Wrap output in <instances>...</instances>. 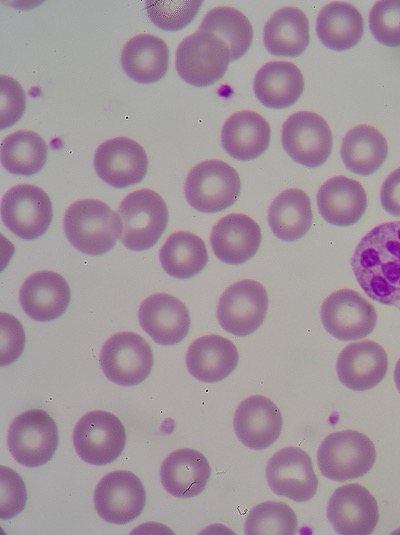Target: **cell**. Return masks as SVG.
Returning a JSON list of instances; mask_svg holds the SVG:
<instances>
[{
    "mask_svg": "<svg viewBox=\"0 0 400 535\" xmlns=\"http://www.w3.org/2000/svg\"><path fill=\"white\" fill-rule=\"evenodd\" d=\"M282 146L298 164L318 167L331 154L332 133L322 116L299 111L290 115L282 125Z\"/></svg>",
    "mask_w": 400,
    "mask_h": 535,
    "instance_id": "7c38bea8",
    "label": "cell"
},
{
    "mask_svg": "<svg viewBox=\"0 0 400 535\" xmlns=\"http://www.w3.org/2000/svg\"><path fill=\"white\" fill-rule=\"evenodd\" d=\"M297 526V517L289 505L266 501L252 508L244 532L246 535H293Z\"/></svg>",
    "mask_w": 400,
    "mask_h": 535,
    "instance_id": "d590c367",
    "label": "cell"
},
{
    "mask_svg": "<svg viewBox=\"0 0 400 535\" xmlns=\"http://www.w3.org/2000/svg\"><path fill=\"white\" fill-rule=\"evenodd\" d=\"M341 158L345 167L358 175L376 172L388 154L384 135L375 127L360 124L350 129L342 140Z\"/></svg>",
    "mask_w": 400,
    "mask_h": 535,
    "instance_id": "1f68e13d",
    "label": "cell"
},
{
    "mask_svg": "<svg viewBox=\"0 0 400 535\" xmlns=\"http://www.w3.org/2000/svg\"><path fill=\"white\" fill-rule=\"evenodd\" d=\"M374 38L388 47H400V0L376 2L369 14Z\"/></svg>",
    "mask_w": 400,
    "mask_h": 535,
    "instance_id": "74e56055",
    "label": "cell"
},
{
    "mask_svg": "<svg viewBox=\"0 0 400 535\" xmlns=\"http://www.w3.org/2000/svg\"><path fill=\"white\" fill-rule=\"evenodd\" d=\"M241 190L237 171L224 161L211 159L195 165L184 185L187 202L196 210L216 213L232 206Z\"/></svg>",
    "mask_w": 400,
    "mask_h": 535,
    "instance_id": "5b68a950",
    "label": "cell"
},
{
    "mask_svg": "<svg viewBox=\"0 0 400 535\" xmlns=\"http://www.w3.org/2000/svg\"><path fill=\"white\" fill-rule=\"evenodd\" d=\"M70 297V288L64 277L49 270L30 275L19 292V301L24 312L39 322L60 317L67 309Z\"/></svg>",
    "mask_w": 400,
    "mask_h": 535,
    "instance_id": "44dd1931",
    "label": "cell"
},
{
    "mask_svg": "<svg viewBox=\"0 0 400 535\" xmlns=\"http://www.w3.org/2000/svg\"><path fill=\"white\" fill-rule=\"evenodd\" d=\"M282 415L277 405L263 395L245 398L237 407L233 427L239 441L252 450L273 444L282 430Z\"/></svg>",
    "mask_w": 400,
    "mask_h": 535,
    "instance_id": "ac0fdd59",
    "label": "cell"
},
{
    "mask_svg": "<svg viewBox=\"0 0 400 535\" xmlns=\"http://www.w3.org/2000/svg\"><path fill=\"white\" fill-rule=\"evenodd\" d=\"M327 518L337 534L369 535L378 523V504L364 486L346 484L330 497Z\"/></svg>",
    "mask_w": 400,
    "mask_h": 535,
    "instance_id": "e0dca14e",
    "label": "cell"
},
{
    "mask_svg": "<svg viewBox=\"0 0 400 535\" xmlns=\"http://www.w3.org/2000/svg\"><path fill=\"white\" fill-rule=\"evenodd\" d=\"M0 363L6 366L21 355L25 346V333L21 323L13 315L2 312Z\"/></svg>",
    "mask_w": 400,
    "mask_h": 535,
    "instance_id": "60d3db41",
    "label": "cell"
},
{
    "mask_svg": "<svg viewBox=\"0 0 400 535\" xmlns=\"http://www.w3.org/2000/svg\"><path fill=\"white\" fill-rule=\"evenodd\" d=\"M141 328L160 345H174L185 338L190 328L187 307L167 293H155L142 301L138 310Z\"/></svg>",
    "mask_w": 400,
    "mask_h": 535,
    "instance_id": "d6986e66",
    "label": "cell"
},
{
    "mask_svg": "<svg viewBox=\"0 0 400 535\" xmlns=\"http://www.w3.org/2000/svg\"><path fill=\"white\" fill-rule=\"evenodd\" d=\"M52 216L49 196L43 189L32 184L13 186L1 201L4 225L25 240L42 236L49 228Z\"/></svg>",
    "mask_w": 400,
    "mask_h": 535,
    "instance_id": "30bf717a",
    "label": "cell"
},
{
    "mask_svg": "<svg viewBox=\"0 0 400 535\" xmlns=\"http://www.w3.org/2000/svg\"><path fill=\"white\" fill-rule=\"evenodd\" d=\"M47 158V145L37 133L18 130L1 143V162L11 174L31 176L39 172Z\"/></svg>",
    "mask_w": 400,
    "mask_h": 535,
    "instance_id": "836d02e7",
    "label": "cell"
},
{
    "mask_svg": "<svg viewBox=\"0 0 400 535\" xmlns=\"http://www.w3.org/2000/svg\"><path fill=\"white\" fill-rule=\"evenodd\" d=\"M309 196L298 188L281 192L268 208L267 220L272 233L291 242L303 237L312 225Z\"/></svg>",
    "mask_w": 400,
    "mask_h": 535,
    "instance_id": "f546056e",
    "label": "cell"
},
{
    "mask_svg": "<svg viewBox=\"0 0 400 535\" xmlns=\"http://www.w3.org/2000/svg\"><path fill=\"white\" fill-rule=\"evenodd\" d=\"M123 222L122 244L133 251L154 246L168 222V210L163 198L151 189L129 193L118 209Z\"/></svg>",
    "mask_w": 400,
    "mask_h": 535,
    "instance_id": "277c9868",
    "label": "cell"
},
{
    "mask_svg": "<svg viewBox=\"0 0 400 535\" xmlns=\"http://www.w3.org/2000/svg\"><path fill=\"white\" fill-rule=\"evenodd\" d=\"M375 459L373 442L355 430L329 434L317 451V464L321 474L339 482L364 476L372 468Z\"/></svg>",
    "mask_w": 400,
    "mask_h": 535,
    "instance_id": "3957f363",
    "label": "cell"
},
{
    "mask_svg": "<svg viewBox=\"0 0 400 535\" xmlns=\"http://www.w3.org/2000/svg\"><path fill=\"white\" fill-rule=\"evenodd\" d=\"M0 128L12 126L22 116L26 96L22 86L12 77L1 75Z\"/></svg>",
    "mask_w": 400,
    "mask_h": 535,
    "instance_id": "ab89813d",
    "label": "cell"
},
{
    "mask_svg": "<svg viewBox=\"0 0 400 535\" xmlns=\"http://www.w3.org/2000/svg\"><path fill=\"white\" fill-rule=\"evenodd\" d=\"M321 322L340 341L359 340L375 328L377 313L372 303L352 289H339L322 303Z\"/></svg>",
    "mask_w": 400,
    "mask_h": 535,
    "instance_id": "4fadbf2b",
    "label": "cell"
},
{
    "mask_svg": "<svg viewBox=\"0 0 400 535\" xmlns=\"http://www.w3.org/2000/svg\"><path fill=\"white\" fill-rule=\"evenodd\" d=\"M148 342L134 332H118L102 346L99 362L108 380L120 386H135L144 381L153 366Z\"/></svg>",
    "mask_w": 400,
    "mask_h": 535,
    "instance_id": "9c48e42d",
    "label": "cell"
},
{
    "mask_svg": "<svg viewBox=\"0 0 400 535\" xmlns=\"http://www.w3.org/2000/svg\"><path fill=\"white\" fill-rule=\"evenodd\" d=\"M394 382L397 390L400 392V358L398 359L394 369Z\"/></svg>",
    "mask_w": 400,
    "mask_h": 535,
    "instance_id": "7bdbcfd3",
    "label": "cell"
},
{
    "mask_svg": "<svg viewBox=\"0 0 400 535\" xmlns=\"http://www.w3.org/2000/svg\"><path fill=\"white\" fill-rule=\"evenodd\" d=\"M230 61V49L221 38L197 30L179 44L175 65L179 76L186 83L205 87L224 76Z\"/></svg>",
    "mask_w": 400,
    "mask_h": 535,
    "instance_id": "8992f818",
    "label": "cell"
},
{
    "mask_svg": "<svg viewBox=\"0 0 400 535\" xmlns=\"http://www.w3.org/2000/svg\"><path fill=\"white\" fill-rule=\"evenodd\" d=\"M146 492L133 472L117 470L106 474L94 492V506L105 521L123 525L136 519L144 509Z\"/></svg>",
    "mask_w": 400,
    "mask_h": 535,
    "instance_id": "5bb4252c",
    "label": "cell"
},
{
    "mask_svg": "<svg viewBox=\"0 0 400 535\" xmlns=\"http://www.w3.org/2000/svg\"><path fill=\"white\" fill-rule=\"evenodd\" d=\"M198 31L210 32L221 38L230 49L231 61L242 57L253 39V28L247 17L241 11L227 6L210 10Z\"/></svg>",
    "mask_w": 400,
    "mask_h": 535,
    "instance_id": "e575fe53",
    "label": "cell"
},
{
    "mask_svg": "<svg viewBox=\"0 0 400 535\" xmlns=\"http://www.w3.org/2000/svg\"><path fill=\"white\" fill-rule=\"evenodd\" d=\"M234 343L220 335L210 334L196 339L186 353V366L197 380L214 383L226 378L238 364Z\"/></svg>",
    "mask_w": 400,
    "mask_h": 535,
    "instance_id": "d4e9b609",
    "label": "cell"
},
{
    "mask_svg": "<svg viewBox=\"0 0 400 535\" xmlns=\"http://www.w3.org/2000/svg\"><path fill=\"white\" fill-rule=\"evenodd\" d=\"M388 357L384 348L370 340L354 342L340 352L336 371L340 382L354 391L375 387L385 377Z\"/></svg>",
    "mask_w": 400,
    "mask_h": 535,
    "instance_id": "ffe728a7",
    "label": "cell"
},
{
    "mask_svg": "<svg viewBox=\"0 0 400 535\" xmlns=\"http://www.w3.org/2000/svg\"><path fill=\"white\" fill-rule=\"evenodd\" d=\"M261 239L259 225L242 213L222 217L210 235L215 256L230 265L242 264L252 258L259 249Z\"/></svg>",
    "mask_w": 400,
    "mask_h": 535,
    "instance_id": "7402d4cb",
    "label": "cell"
},
{
    "mask_svg": "<svg viewBox=\"0 0 400 535\" xmlns=\"http://www.w3.org/2000/svg\"><path fill=\"white\" fill-rule=\"evenodd\" d=\"M164 271L178 279L197 275L208 261L204 241L194 233L177 231L171 234L159 251Z\"/></svg>",
    "mask_w": 400,
    "mask_h": 535,
    "instance_id": "d6a6232c",
    "label": "cell"
},
{
    "mask_svg": "<svg viewBox=\"0 0 400 535\" xmlns=\"http://www.w3.org/2000/svg\"><path fill=\"white\" fill-rule=\"evenodd\" d=\"M364 32L360 12L346 2H331L318 14L316 34L324 46L345 51L355 46Z\"/></svg>",
    "mask_w": 400,
    "mask_h": 535,
    "instance_id": "4dcf8cb0",
    "label": "cell"
},
{
    "mask_svg": "<svg viewBox=\"0 0 400 535\" xmlns=\"http://www.w3.org/2000/svg\"><path fill=\"white\" fill-rule=\"evenodd\" d=\"M266 479L276 495L296 502L310 500L318 487L310 456L294 446L280 449L269 459Z\"/></svg>",
    "mask_w": 400,
    "mask_h": 535,
    "instance_id": "9a60e30c",
    "label": "cell"
},
{
    "mask_svg": "<svg viewBox=\"0 0 400 535\" xmlns=\"http://www.w3.org/2000/svg\"><path fill=\"white\" fill-rule=\"evenodd\" d=\"M211 468L206 457L190 448L171 452L162 462L160 479L164 489L177 498H192L206 487Z\"/></svg>",
    "mask_w": 400,
    "mask_h": 535,
    "instance_id": "cb8c5ba5",
    "label": "cell"
},
{
    "mask_svg": "<svg viewBox=\"0 0 400 535\" xmlns=\"http://www.w3.org/2000/svg\"><path fill=\"white\" fill-rule=\"evenodd\" d=\"M56 422L44 410L31 409L19 414L10 424L8 449L21 465L34 468L51 460L58 446Z\"/></svg>",
    "mask_w": 400,
    "mask_h": 535,
    "instance_id": "52a82bcc",
    "label": "cell"
},
{
    "mask_svg": "<svg viewBox=\"0 0 400 535\" xmlns=\"http://www.w3.org/2000/svg\"><path fill=\"white\" fill-rule=\"evenodd\" d=\"M201 4L200 0H148L145 9L157 27L177 31L195 18Z\"/></svg>",
    "mask_w": 400,
    "mask_h": 535,
    "instance_id": "8d00e7d4",
    "label": "cell"
},
{
    "mask_svg": "<svg viewBox=\"0 0 400 535\" xmlns=\"http://www.w3.org/2000/svg\"><path fill=\"white\" fill-rule=\"evenodd\" d=\"M253 89L266 107L283 109L293 105L302 95L304 78L300 69L288 61H271L256 73Z\"/></svg>",
    "mask_w": 400,
    "mask_h": 535,
    "instance_id": "4316f807",
    "label": "cell"
},
{
    "mask_svg": "<svg viewBox=\"0 0 400 535\" xmlns=\"http://www.w3.org/2000/svg\"><path fill=\"white\" fill-rule=\"evenodd\" d=\"M380 201L388 214L400 217V167L384 180L380 190Z\"/></svg>",
    "mask_w": 400,
    "mask_h": 535,
    "instance_id": "b9f144b4",
    "label": "cell"
},
{
    "mask_svg": "<svg viewBox=\"0 0 400 535\" xmlns=\"http://www.w3.org/2000/svg\"><path fill=\"white\" fill-rule=\"evenodd\" d=\"M126 442L125 428L111 412L90 411L73 430V444L78 456L91 465H106L116 460Z\"/></svg>",
    "mask_w": 400,
    "mask_h": 535,
    "instance_id": "ba28073f",
    "label": "cell"
},
{
    "mask_svg": "<svg viewBox=\"0 0 400 535\" xmlns=\"http://www.w3.org/2000/svg\"><path fill=\"white\" fill-rule=\"evenodd\" d=\"M268 309V295L264 286L252 279L230 285L217 305V319L226 332L247 336L263 323Z\"/></svg>",
    "mask_w": 400,
    "mask_h": 535,
    "instance_id": "8fae6325",
    "label": "cell"
},
{
    "mask_svg": "<svg viewBox=\"0 0 400 535\" xmlns=\"http://www.w3.org/2000/svg\"><path fill=\"white\" fill-rule=\"evenodd\" d=\"M270 136L268 122L260 114L244 110L234 113L225 121L221 130V144L234 159L249 161L266 151Z\"/></svg>",
    "mask_w": 400,
    "mask_h": 535,
    "instance_id": "484cf974",
    "label": "cell"
},
{
    "mask_svg": "<svg viewBox=\"0 0 400 535\" xmlns=\"http://www.w3.org/2000/svg\"><path fill=\"white\" fill-rule=\"evenodd\" d=\"M351 268L369 298L400 309V221L382 223L363 236Z\"/></svg>",
    "mask_w": 400,
    "mask_h": 535,
    "instance_id": "6da1fadb",
    "label": "cell"
},
{
    "mask_svg": "<svg viewBox=\"0 0 400 535\" xmlns=\"http://www.w3.org/2000/svg\"><path fill=\"white\" fill-rule=\"evenodd\" d=\"M169 50L166 43L151 34H139L124 45L121 65L125 73L135 82L152 84L167 72Z\"/></svg>",
    "mask_w": 400,
    "mask_h": 535,
    "instance_id": "83f0119b",
    "label": "cell"
},
{
    "mask_svg": "<svg viewBox=\"0 0 400 535\" xmlns=\"http://www.w3.org/2000/svg\"><path fill=\"white\" fill-rule=\"evenodd\" d=\"M318 210L325 221L335 226L357 223L367 208L363 186L343 175L325 181L317 192Z\"/></svg>",
    "mask_w": 400,
    "mask_h": 535,
    "instance_id": "603a6c76",
    "label": "cell"
},
{
    "mask_svg": "<svg viewBox=\"0 0 400 535\" xmlns=\"http://www.w3.org/2000/svg\"><path fill=\"white\" fill-rule=\"evenodd\" d=\"M97 175L114 188H125L140 182L148 169L144 148L128 137H115L101 143L95 151Z\"/></svg>",
    "mask_w": 400,
    "mask_h": 535,
    "instance_id": "2e32d148",
    "label": "cell"
},
{
    "mask_svg": "<svg viewBox=\"0 0 400 535\" xmlns=\"http://www.w3.org/2000/svg\"><path fill=\"white\" fill-rule=\"evenodd\" d=\"M263 36L264 45L270 54L297 57L310 42L308 18L296 7H283L267 20Z\"/></svg>",
    "mask_w": 400,
    "mask_h": 535,
    "instance_id": "f1b7e54d",
    "label": "cell"
},
{
    "mask_svg": "<svg viewBox=\"0 0 400 535\" xmlns=\"http://www.w3.org/2000/svg\"><path fill=\"white\" fill-rule=\"evenodd\" d=\"M63 226L72 246L89 255L110 251L123 231L119 214L97 199L72 203L65 211Z\"/></svg>",
    "mask_w": 400,
    "mask_h": 535,
    "instance_id": "7a4b0ae2",
    "label": "cell"
},
{
    "mask_svg": "<svg viewBox=\"0 0 400 535\" xmlns=\"http://www.w3.org/2000/svg\"><path fill=\"white\" fill-rule=\"evenodd\" d=\"M0 517L10 519L18 515L26 505L27 492L24 481L9 467L1 466Z\"/></svg>",
    "mask_w": 400,
    "mask_h": 535,
    "instance_id": "f35d334b",
    "label": "cell"
}]
</instances>
